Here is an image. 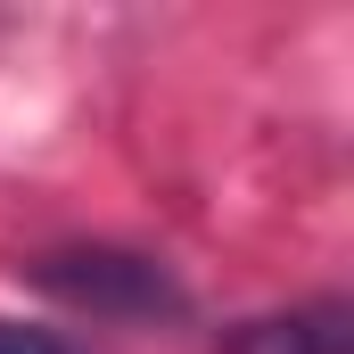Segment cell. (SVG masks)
<instances>
[{
  "label": "cell",
  "mask_w": 354,
  "mask_h": 354,
  "mask_svg": "<svg viewBox=\"0 0 354 354\" xmlns=\"http://www.w3.org/2000/svg\"><path fill=\"white\" fill-rule=\"evenodd\" d=\"M214 354H354V305L313 297V305H288V313H248L214 338Z\"/></svg>",
  "instance_id": "7a4b0ae2"
},
{
  "label": "cell",
  "mask_w": 354,
  "mask_h": 354,
  "mask_svg": "<svg viewBox=\"0 0 354 354\" xmlns=\"http://www.w3.org/2000/svg\"><path fill=\"white\" fill-rule=\"evenodd\" d=\"M25 280L41 297L75 305V313H99V322H189V288L140 248H99V239L50 248V256L25 264Z\"/></svg>",
  "instance_id": "6da1fadb"
},
{
  "label": "cell",
  "mask_w": 354,
  "mask_h": 354,
  "mask_svg": "<svg viewBox=\"0 0 354 354\" xmlns=\"http://www.w3.org/2000/svg\"><path fill=\"white\" fill-rule=\"evenodd\" d=\"M0 354H75L58 330H41V322H8L0 313Z\"/></svg>",
  "instance_id": "3957f363"
}]
</instances>
